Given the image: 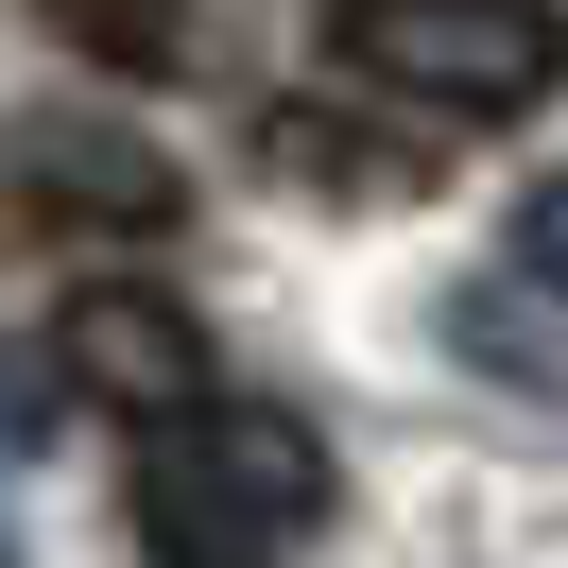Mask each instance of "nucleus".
I'll return each instance as SVG.
<instances>
[{
	"label": "nucleus",
	"instance_id": "8",
	"mask_svg": "<svg viewBox=\"0 0 568 568\" xmlns=\"http://www.w3.org/2000/svg\"><path fill=\"white\" fill-rule=\"evenodd\" d=\"M36 465H52V362H36V345H0V551H18Z\"/></svg>",
	"mask_w": 568,
	"mask_h": 568
},
{
	"label": "nucleus",
	"instance_id": "6",
	"mask_svg": "<svg viewBox=\"0 0 568 568\" xmlns=\"http://www.w3.org/2000/svg\"><path fill=\"white\" fill-rule=\"evenodd\" d=\"M36 18H52L70 52H104L121 87H139V70H173V52H190V0H36Z\"/></svg>",
	"mask_w": 568,
	"mask_h": 568
},
{
	"label": "nucleus",
	"instance_id": "7",
	"mask_svg": "<svg viewBox=\"0 0 568 568\" xmlns=\"http://www.w3.org/2000/svg\"><path fill=\"white\" fill-rule=\"evenodd\" d=\"M258 139H276V173H293V190H345V207L414 190V155H396V139H345V121H258Z\"/></svg>",
	"mask_w": 568,
	"mask_h": 568
},
{
	"label": "nucleus",
	"instance_id": "5",
	"mask_svg": "<svg viewBox=\"0 0 568 568\" xmlns=\"http://www.w3.org/2000/svg\"><path fill=\"white\" fill-rule=\"evenodd\" d=\"M448 327H465V345H483V362H499L517 396H551V276H534V258H499V276L465 293Z\"/></svg>",
	"mask_w": 568,
	"mask_h": 568
},
{
	"label": "nucleus",
	"instance_id": "4",
	"mask_svg": "<svg viewBox=\"0 0 568 568\" xmlns=\"http://www.w3.org/2000/svg\"><path fill=\"white\" fill-rule=\"evenodd\" d=\"M18 173H36V224H87V242H155V224L190 207L173 155L104 139V121H52V139H18Z\"/></svg>",
	"mask_w": 568,
	"mask_h": 568
},
{
	"label": "nucleus",
	"instance_id": "2",
	"mask_svg": "<svg viewBox=\"0 0 568 568\" xmlns=\"http://www.w3.org/2000/svg\"><path fill=\"white\" fill-rule=\"evenodd\" d=\"M327 70L379 87L396 121H534L551 104V0H327Z\"/></svg>",
	"mask_w": 568,
	"mask_h": 568
},
{
	"label": "nucleus",
	"instance_id": "1",
	"mask_svg": "<svg viewBox=\"0 0 568 568\" xmlns=\"http://www.w3.org/2000/svg\"><path fill=\"white\" fill-rule=\"evenodd\" d=\"M327 448L311 414H276V396H207L190 379L173 414H139V551H190V568H258L293 551V534H327Z\"/></svg>",
	"mask_w": 568,
	"mask_h": 568
},
{
	"label": "nucleus",
	"instance_id": "3",
	"mask_svg": "<svg viewBox=\"0 0 568 568\" xmlns=\"http://www.w3.org/2000/svg\"><path fill=\"white\" fill-rule=\"evenodd\" d=\"M52 396H87V414H173L190 379H207V327H190V293H155V276H87L70 311H52Z\"/></svg>",
	"mask_w": 568,
	"mask_h": 568
}]
</instances>
